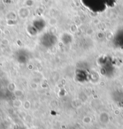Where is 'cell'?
I'll use <instances>...</instances> for the list:
<instances>
[{
	"instance_id": "1",
	"label": "cell",
	"mask_w": 123,
	"mask_h": 129,
	"mask_svg": "<svg viewBox=\"0 0 123 129\" xmlns=\"http://www.w3.org/2000/svg\"><path fill=\"white\" fill-rule=\"evenodd\" d=\"M19 16L21 18L25 19L28 17L30 14L29 10L26 7H22L19 9Z\"/></svg>"
}]
</instances>
